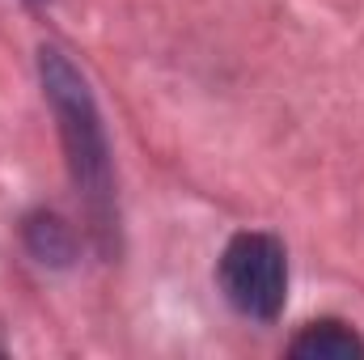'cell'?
I'll return each instance as SVG.
<instances>
[{
	"instance_id": "7a4b0ae2",
	"label": "cell",
	"mask_w": 364,
	"mask_h": 360,
	"mask_svg": "<svg viewBox=\"0 0 364 360\" xmlns=\"http://www.w3.org/2000/svg\"><path fill=\"white\" fill-rule=\"evenodd\" d=\"M220 288L246 318L272 322L288 297V259L272 233H237L220 255Z\"/></svg>"
},
{
	"instance_id": "277c9868",
	"label": "cell",
	"mask_w": 364,
	"mask_h": 360,
	"mask_svg": "<svg viewBox=\"0 0 364 360\" xmlns=\"http://www.w3.org/2000/svg\"><path fill=\"white\" fill-rule=\"evenodd\" d=\"M30 250L47 263H64L68 255H73V233H68V225L64 221H55V216H34L30 221Z\"/></svg>"
},
{
	"instance_id": "6da1fadb",
	"label": "cell",
	"mask_w": 364,
	"mask_h": 360,
	"mask_svg": "<svg viewBox=\"0 0 364 360\" xmlns=\"http://www.w3.org/2000/svg\"><path fill=\"white\" fill-rule=\"evenodd\" d=\"M43 90L47 102L60 119V136H64V153H68V170L73 182L85 199L93 229L102 233V246H110L114 233V191H110V157H106V136H102V119L90 97L85 77L68 64L64 51L43 47Z\"/></svg>"
},
{
	"instance_id": "3957f363",
	"label": "cell",
	"mask_w": 364,
	"mask_h": 360,
	"mask_svg": "<svg viewBox=\"0 0 364 360\" xmlns=\"http://www.w3.org/2000/svg\"><path fill=\"white\" fill-rule=\"evenodd\" d=\"M288 352L301 360H360L364 356V339L356 331H348L343 322H309Z\"/></svg>"
}]
</instances>
